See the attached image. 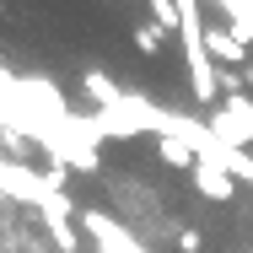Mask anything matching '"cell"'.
Wrapping results in <instances>:
<instances>
[{
  "instance_id": "cell-1",
  "label": "cell",
  "mask_w": 253,
  "mask_h": 253,
  "mask_svg": "<svg viewBox=\"0 0 253 253\" xmlns=\"http://www.w3.org/2000/svg\"><path fill=\"white\" fill-rule=\"evenodd\" d=\"M151 102L140 97H124L119 108H97L92 119H86V129L97 135V140H129V135H140V129H151Z\"/></svg>"
},
{
  "instance_id": "cell-2",
  "label": "cell",
  "mask_w": 253,
  "mask_h": 253,
  "mask_svg": "<svg viewBox=\"0 0 253 253\" xmlns=\"http://www.w3.org/2000/svg\"><path fill=\"white\" fill-rule=\"evenodd\" d=\"M210 129L226 140V146H237V151H253V92H226L221 108L210 113Z\"/></svg>"
},
{
  "instance_id": "cell-3",
  "label": "cell",
  "mask_w": 253,
  "mask_h": 253,
  "mask_svg": "<svg viewBox=\"0 0 253 253\" xmlns=\"http://www.w3.org/2000/svg\"><path fill=\"white\" fill-rule=\"evenodd\" d=\"M81 232H86V237H97V253H151L135 232H124L113 215H97V210H86V215H81Z\"/></svg>"
},
{
  "instance_id": "cell-4",
  "label": "cell",
  "mask_w": 253,
  "mask_h": 253,
  "mask_svg": "<svg viewBox=\"0 0 253 253\" xmlns=\"http://www.w3.org/2000/svg\"><path fill=\"white\" fill-rule=\"evenodd\" d=\"M194 189H200L205 200L226 205V200H237V172H232L226 162H215V156H200V167H194Z\"/></svg>"
},
{
  "instance_id": "cell-5",
  "label": "cell",
  "mask_w": 253,
  "mask_h": 253,
  "mask_svg": "<svg viewBox=\"0 0 253 253\" xmlns=\"http://www.w3.org/2000/svg\"><path fill=\"white\" fill-rule=\"evenodd\" d=\"M205 54H210L215 65L243 70V65H248V38H243L237 27H205Z\"/></svg>"
},
{
  "instance_id": "cell-6",
  "label": "cell",
  "mask_w": 253,
  "mask_h": 253,
  "mask_svg": "<svg viewBox=\"0 0 253 253\" xmlns=\"http://www.w3.org/2000/svg\"><path fill=\"white\" fill-rule=\"evenodd\" d=\"M81 92L97 102V108H119V102L129 97V92H124V86H119L108 70H86V76H81Z\"/></svg>"
},
{
  "instance_id": "cell-7",
  "label": "cell",
  "mask_w": 253,
  "mask_h": 253,
  "mask_svg": "<svg viewBox=\"0 0 253 253\" xmlns=\"http://www.w3.org/2000/svg\"><path fill=\"white\" fill-rule=\"evenodd\" d=\"M156 156H162L167 167H189V172L200 167V151H194L189 140H178V135H162V140H156Z\"/></svg>"
},
{
  "instance_id": "cell-8",
  "label": "cell",
  "mask_w": 253,
  "mask_h": 253,
  "mask_svg": "<svg viewBox=\"0 0 253 253\" xmlns=\"http://www.w3.org/2000/svg\"><path fill=\"white\" fill-rule=\"evenodd\" d=\"M151 22L167 33H183V0H151Z\"/></svg>"
},
{
  "instance_id": "cell-9",
  "label": "cell",
  "mask_w": 253,
  "mask_h": 253,
  "mask_svg": "<svg viewBox=\"0 0 253 253\" xmlns=\"http://www.w3.org/2000/svg\"><path fill=\"white\" fill-rule=\"evenodd\" d=\"M162 43H167V27H156V22H140L135 27V49L140 54H162Z\"/></svg>"
},
{
  "instance_id": "cell-10",
  "label": "cell",
  "mask_w": 253,
  "mask_h": 253,
  "mask_svg": "<svg viewBox=\"0 0 253 253\" xmlns=\"http://www.w3.org/2000/svg\"><path fill=\"white\" fill-rule=\"evenodd\" d=\"M178 248H183V253H200L205 248V232H200V226H183V232H178Z\"/></svg>"
},
{
  "instance_id": "cell-11",
  "label": "cell",
  "mask_w": 253,
  "mask_h": 253,
  "mask_svg": "<svg viewBox=\"0 0 253 253\" xmlns=\"http://www.w3.org/2000/svg\"><path fill=\"white\" fill-rule=\"evenodd\" d=\"M0 16H5V0H0Z\"/></svg>"
}]
</instances>
